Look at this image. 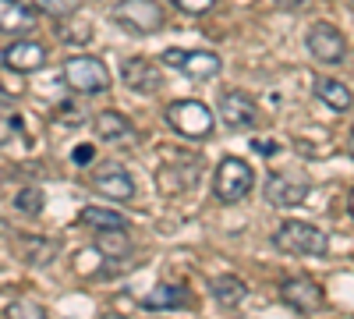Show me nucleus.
Here are the masks:
<instances>
[{"instance_id":"obj_20","label":"nucleus","mask_w":354,"mask_h":319,"mask_svg":"<svg viewBox=\"0 0 354 319\" xmlns=\"http://www.w3.org/2000/svg\"><path fill=\"white\" fill-rule=\"evenodd\" d=\"M96 248H100L106 259H124V255L131 252L128 230H96Z\"/></svg>"},{"instance_id":"obj_29","label":"nucleus","mask_w":354,"mask_h":319,"mask_svg":"<svg viewBox=\"0 0 354 319\" xmlns=\"http://www.w3.org/2000/svg\"><path fill=\"white\" fill-rule=\"evenodd\" d=\"M11 100H15V96H11V93H8V89H4V85H0V107H8V103H11Z\"/></svg>"},{"instance_id":"obj_3","label":"nucleus","mask_w":354,"mask_h":319,"mask_svg":"<svg viewBox=\"0 0 354 319\" xmlns=\"http://www.w3.org/2000/svg\"><path fill=\"white\" fill-rule=\"evenodd\" d=\"M64 82L71 93L82 96H93V93H106L110 89V71L100 57H88V53H75L64 61Z\"/></svg>"},{"instance_id":"obj_6","label":"nucleus","mask_w":354,"mask_h":319,"mask_svg":"<svg viewBox=\"0 0 354 319\" xmlns=\"http://www.w3.org/2000/svg\"><path fill=\"white\" fill-rule=\"evenodd\" d=\"M163 64L174 68V71H185L188 78H198V82L216 78L220 68H223V61L213 50H181V46L163 50Z\"/></svg>"},{"instance_id":"obj_11","label":"nucleus","mask_w":354,"mask_h":319,"mask_svg":"<svg viewBox=\"0 0 354 319\" xmlns=\"http://www.w3.org/2000/svg\"><path fill=\"white\" fill-rule=\"evenodd\" d=\"M88 181H93V188L100 195H106L113 202H128L135 195V178L128 174V167H121V163H100Z\"/></svg>"},{"instance_id":"obj_5","label":"nucleus","mask_w":354,"mask_h":319,"mask_svg":"<svg viewBox=\"0 0 354 319\" xmlns=\"http://www.w3.org/2000/svg\"><path fill=\"white\" fill-rule=\"evenodd\" d=\"M113 21L131 36H149L156 28H163V8L156 0H117Z\"/></svg>"},{"instance_id":"obj_1","label":"nucleus","mask_w":354,"mask_h":319,"mask_svg":"<svg viewBox=\"0 0 354 319\" xmlns=\"http://www.w3.org/2000/svg\"><path fill=\"white\" fill-rule=\"evenodd\" d=\"M273 245L283 255H326L330 238H326V230H319L308 220H283L273 230Z\"/></svg>"},{"instance_id":"obj_8","label":"nucleus","mask_w":354,"mask_h":319,"mask_svg":"<svg viewBox=\"0 0 354 319\" xmlns=\"http://www.w3.org/2000/svg\"><path fill=\"white\" fill-rule=\"evenodd\" d=\"M305 43H308V53L315 57V61H322V64H344L347 61V39H344L340 28L330 25V21H315L308 28Z\"/></svg>"},{"instance_id":"obj_31","label":"nucleus","mask_w":354,"mask_h":319,"mask_svg":"<svg viewBox=\"0 0 354 319\" xmlns=\"http://www.w3.org/2000/svg\"><path fill=\"white\" fill-rule=\"evenodd\" d=\"M347 210H351V217H354V192H351V199H347Z\"/></svg>"},{"instance_id":"obj_15","label":"nucleus","mask_w":354,"mask_h":319,"mask_svg":"<svg viewBox=\"0 0 354 319\" xmlns=\"http://www.w3.org/2000/svg\"><path fill=\"white\" fill-rule=\"evenodd\" d=\"M93 131H96L100 142H106V146H117V142H131L135 138L131 121L124 118V113H117V110H100L93 118Z\"/></svg>"},{"instance_id":"obj_18","label":"nucleus","mask_w":354,"mask_h":319,"mask_svg":"<svg viewBox=\"0 0 354 319\" xmlns=\"http://www.w3.org/2000/svg\"><path fill=\"white\" fill-rule=\"evenodd\" d=\"M248 295V284L241 277H234V273H223L213 280V298L223 305V309H234V305H241Z\"/></svg>"},{"instance_id":"obj_16","label":"nucleus","mask_w":354,"mask_h":319,"mask_svg":"<svg viewBox=\"0 0 354 319\" xmlns=\"http://www.w3.org/2000/svg\"><path fill=\"white\" fill-rule=\"evenodd\" d=\"M188 302H192V295L181 284H156L153 291L142 298V309L145 312H167V309H185Z\"/></svg>"},{"instance_id":"obj_26","label":"nucleus","mask_w":354,"mask_h":319,"mask_svg":"<svg viewBox=\"0 0 354 319\" xmlns=\"http://www.w3.org/2000/svg\"><path fill=\"white\" fill-rule=\"evenodd\" d=\"M93 156H96L93 146H78V149H75V163H93Z\"/></svg>"},{"instance_id":"obj_28","label":"nucleus","mask_w":354,"mask_h":319,"mask_svg":"<svg viewBox=\"0 0 354 319\" xmlns=\"http://www.w3.org/2000/svg\"><path fill=\"white\" fill-rule=\"evenodd\" d=\"M273 4L283 11H298V8H305V0H273Z\"/></svg>"},{"instance_id":"obj_13","label":"nucleus","mask_w":354,"mask_h":319,"mask_svg":"<svg viewBox=\"0 0 354 319\" xmlns=\"http://www.w3.org/2000/svg\"><path fill=\"white\" fill-rule=\"evenodd\" d=\"M4 64L11 71H21V75H32L46 64V46L36 43V39H15L4 46Z\"/></svg>"},{"instance_id":"obj_23","label":"nucleus","mask_w":354,"mask_h":319,"mask_svg":"<svg viewBox=\"0 0 354 319\" xmlns=\"http://www.w3.org/2000/svg\"><path fill=\"white\" fill-rule=\"evenodd\" d=\"M57 245L53 241H39V238H25V259L28 263H36V266H46L50 259H53Z\"/></svg>"},{"instance_id":"obj_17","label":"nucleus","mask_w":354,"mask_h":319,"mask_svg":"<svg viewBox=\"0 0 354 319\" xmlns=\"http://www.w3.org/2000/svg\"><path fill=\"white\" fill-rule=\"evenodd\" d=\"M78 224L93 227V230H128V217L117 210H106V206H85L78 213Z\"/></svg>"},{"instance_id":"obj_4","label":"nucleus","mask_w":354,"mask_h":319,"mask_svg":"<svg viewBox=\"0 0 354 319\" xmlns=\"http://www.w3.org/2000/svg\"><path fill=\"white\" fill-rule=\"evenodd\" d=\"M167 125L181 135V138H205L213 135V110L202 100H177L167 107Z\"/></svg>"},{"instance_id":"obj_9","label":"nucleus","mask_w":354,"mask_h":319,"mask_svg":"<svg viewBox=\"0 0 354 319\" xmlns=\"http://www.w3.org/2000/svg\"><path fill=\"white\" fill-rule=\"evenodd\" d=\"M216 113L223 118V125H227V128H234V131H252V128L262 121L259 103H255L248 93H241V89L223 93V96H220V107H216Z\"/></svg>"},{"instance_id":"obj_10","label":"nucleus","mask_w":354,"mask_h":319,"mask_svg":"<svg viewBox=\"0 0 354 319\" xmlns=\"http://www.w3.org/2000/svg\"><path fill=\"white\" fill-rule=\"evenodd\" d=\"M280 302L294 312H319L326 305V295H322V287L312 277H287L280 284Z\"/></svg>"},{"instance_id":"obj_24","label":"nucleus","mask_w":354,"mask_h":319,"mask_svg":"<svg viewBox=\"0 0 354 319\" xmlns=\"http://www.w3.org/2000/svg\"><path fill=\"white\" fill-rule=\"evenodd\" d=\"M177 11H185V15H205V11H213L216 0H174Z\"/></svg>"},{"instance_id":"obj_7","label":"nucleus","mask_w":354,"mask_h":319,"mask_svg":"<svg viewBox=\"0 0 354 319\" xmlns=\"http://www.w3.org/2000/svg\"><path fill=\"white\" fill-rule=\"evenodd\" d=\"M312 192V181L305 174H290V170H277L266 178V202L270 206H280V210H290V206H301Z\"/></svg>"},{"instance_id":"obj_27","label":"nucleus","mask_w":354,"mask_h":319,"mask_svg":"<svg viewBox=\"0 0 354 319\" xmlns=\"http://www.w3.org/2000/svg\"><path fill=\"white\" fill-rule=\"evenodd\" d=\"M15 312H28V316H43V309H39V305H25V302L11 305V316H15Z\"/></svg>"},{"instance_id":"obj_14","label":"nucleus","mask_w":354,"mask_h":319,"mask_svg":"<svg viewBox=\"0 0 354 319\" xmlns=\"http://www.w3.org/2000/svg\"><path fill=\"white\" fill-rule=\"evenodd\" d=\"M36 21H39L36 8L21 4V0H0V33L25 36V33H32V28H36Z\"/></svg>"},{"instance_id":"obj_12","label":"nucleus","mask_w":354,"mask_h":319,"mask_svg":"<svg viewBox=\"0 0 354 319\" xmlns=\"http://www.w3.org/2000/svg\"><path fill=\"white\" fill-rule=\"evenodd\" d=\"M121 78H124L128 89H135V93H142V96L160 93V85H163L160 68L149 61V57H128V61L121 64Z\"/></svg>"},{"instance_id":"obj_21","label":"nucleus","mask_w":354,"mask_h":319,"mask_svg":"<svg viewBox=\"0 0 354 319\" xmlns=\"http://www.w3.org/2000/svg\"><path fill=\"white\" fill-rule=\"evenodd\" d=\"M43 206H46V195H43V188H36V185H28V188H21V192L15 195V210H21L25 217H39Z\"/></svg>"},{"instance_id":"obj_2","label":"nucleus","mask_w":354,"mask_h":319,"mask_svg":"<svg viewBox=\"0 0 354 319\" xmlns=\"http://www.w3.org/2000/svg\"><path fill=\"white\" fill-rule=\"evenodd\" d=\"M255 188V174L252 167L241 160V156H223L213 170V195L216 202H227V206H234V202L248 199Z\"/></svg>"},{"instance_id":"obj_19","label":"nucleus","mask_w":354,"mask_h":319,"mask_svg":"<svg viewBox=\"0 0 354 319\" xmlns=\"http://www.w3.org/2000/svg\"><path fill=\"white\" fill-rule=\"evenodd\" d=\"M315 96L326 103V107H333V110H347L354 103L351 89H347L344 82H337V78H315Z\"/></svg>"},{"instance_id":"obj_22","label":"nucleus","mask_w":354,"mask_h":319,"mask_svg":"<svg viewBox=\"0 0 354 319\" xmlns=\"http://www.w3.org/2000/svg\"><path fill=\"white\" fill-rule=\"evenodd\" d=\"M78 4L82 0H32V8L50 18H71V15H78Z\"/></svg>"},{"instance_id":"obj_30","label":"nucleus","mask_w":354,"mask_h":319,"mask_svg":"<svg viewBox=\"0 0 354 319\" xmlns=\"http://www.w3.org/2000/svg\"><path fill=\"white\" fill-rule=\"evenodd\" d=\"M347 149H351V156H354V128H351V138H347Z\"/></svg>"},{"instance_id":"obj_25","label":"nucleus","mask_w":354,"mask_h":319,"mask_svg":"<svg viewBox=\"0 0 354 319\" xmlns=\"http://www.w3.org/2000/svg\"><path fill=\"white\" fill-rule=\"evenodd\" d=\"M252 149H255L259 156H273V153H277L280 146H277L273 138H255V142H252Z\"/></svg>"}]
</instances>
